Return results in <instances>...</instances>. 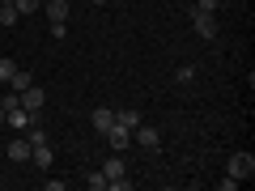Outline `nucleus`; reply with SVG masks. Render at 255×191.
<instances>
[{
	"label": "nucleus",
	"instance_id": "f257e3e1",
	"mask_svg": "<svg viewBox=\"0 0 255 191\" xmlns=\"http://www.w3.org/2000/svg\"><path fill=\"white\" fill-rule=\"evenodd\" d=\"M26 136H30V162H34L38 170H51V162H55V149L47 145V136L38 132V127H30Z\"/></svg>",
	"mask_w": 255,
	"mask_h": 191
},
{
	"label": "nucleus",
	"instance_id": "f03ea898",
	"mask_svg": "<svg viewBox=\"0 0 255 191\" xmlns=\"http://www.w3.org/2000/svg\"><path fill=\"white\" fill-rule=\"evenodd\" d=\"M226 174L238 183V187H243V183L255 174V157H251V153H230V162H226Z\"/></svg>",
	"mask_w": 255,
	"mask_h": 191
},
{
	"label": "nucleus",
	"instance_id": "7ed1b4c3",
	"mask_svg": "<svg viewBox=\"0 0 255 191\" xmlns=\"http://www.w3.org/2000/svg\"><path fill=\"white\" fill-rule=\"evenodd\" d=\"M132 145H140L145 153H157V149H162V127L136 123V127H132Z\"/></svg>",
	"mask_w": 255,
	"mask_h": 191
},
{
	"label": "nucleus",
	"instance_id": "20e7f679",
	"mask_svg": "<svg viewBox=\"0 0 255 191\" xmlns=\"http://www.w3.org/2000/svg\"><path fill=\"white\" fill-rule=\"evenodd\" d=\"M191 26H196V34H200L204 43H213V38H217V13H204V9L191 4Z\"/></svg>",
	"mask_w": 255,
	"mask_h": 191
},
{
	"label": "nucleus",
	"instance_id": "39448f33",
	"mask_svg": "<svg viewBox=\"0 0 255 191\" xmlns=\"http://www.w3.org/2000/svg\"><path fill=\"white\" fill-rule=\"evenodd\" d=\"M4 123H9V127H17V132H30V127L38 123V115H30L26 106H13V110H4Z\"/></svg>",
	"mask_w": 255,
	"mask_h": 191
},
{
	"label": "nucleus",
	"instance_id": "423d86ee",
	"mask_svg": "<svg viewBox=\"0 0 255 191\" xmlns=\"http://www.w3.org/2000/svg\"><path fill=\"white\" fill-rule=\"evenodd\" d=\"M17 98H21V106H26L30 115H38V110H43V102H47V94H43V85H26Z\"/></svg>",
	"mask_w": 255,
	"mask_h": 191
},
{
	"label": "nucleus",
	"instance_id": "0eeeda50",
	"mask_svg": "<svg viewBox=\"0 0 255 191\" xmlns=\"http://www.w3.org/2000/svg\"><path fill=\"white\" fill-rule=\"evenodd\" d=\"M43 13H47V21H51V26H60V21H68L73 4H68V0H47V4H43Z\"/></svg>",
	"mask_w": 255,
	"mask_h": 191
},
{
	"label": "nucleus",
	"instance_id": "6e6552de",
	"mask_svg": "<svg viewBox=\"0 0 255 191\" xmlns=\"http://www.w3.org/2000/svg\"><path fill=\"white\" fill-rule=\"evenodd\" d=\"M90 123H94V132H102V136H107L111 127H115V110H111V106H94Z\"/></svg>",
	"mask_w": 255,
	"mask_h": 191
},
{
	"label": "nucleus",
	"instance_id": "1a4fd4ad",
	"mask_svg": "<svg viewBox=\"0 0 255 191\" xmlns=\"http://www.w3.org/2000/svg\"><path fill=\"white\" fill-rule=\"evenodd\" d=\"M9 162H30V136L26 132L17 140H9Z\"/></svg>",
	"mask_w": 255,
	"mask_h": 191
},
{
	"label": "nucleus",
	"instance_id": "9d476101",
	"mask_svg": "<svg viewBox=\"0 0 255 191\" xmlns=\"http://www.w3.org/2000/svg\"><path fill=\"white\" fill-rule=\"evenodd\" d=\"M107 140H111V149H115V153H124V149L128 145H132V132H128V127H111V132H107Z\"/></svg>",
	"mask_w": 255,
	"mask_h": 191
},
{
	"label": "nucleus",
	"instance_id": "9b49d317",
	"mask_svg": "<svg viewBox=\"0 0 255 191\" xmlns=\"http://www.w3.org/2000/svg\"><path fill=\"white\" fill-rule=\"evenodd\" d=\"M102 174H107V183H111V179H124V174H128L124 157H119V153H115V157H107V166H102Z\"/></svg>",
	"mask_w": 255,
	"mask_h": 191
},
{
	"label": "nucleus",
	"instance_id": "f8f14e48",
	"mask_svg": "<svg viewBox=\"0 0 255 191\" xmlns=\"http://www.w3.org/2000/svg\"><path fill=\"white\" fill-rule=\"evenodd\" d=\"M115 123H119V127H128V132H132V127L140 123V110H132V106H124V110H115Z\"/></svg>",
	"mask_w": 255,
	"mask_h": 191
},
{
	"label": "nucleus",
	"instance_id": "ddd939ff",
	"mask_svg": "<svg viewBox=\"0 0 255 191\" xmlns=\"http://www.w3.org/2000/svg\"><path fill=\"white\" fill-rule=\"evenodd\" d=\"M81 179H85V187H90V191H107V174H102V170H85Z\"/></svg>",
	"mask_w": 255,
	"mask_h": 191
},
{
	"label": "nucleus",
	"instance_id": "4468645a",
	"mask_svg": "<svg viewBox=\"0 0 255 191\" xmlns=\"http://www.w3.org/2000/svg\"><path fill=\"white\" fill-rule=\"evenodd\" d=\"M26 85H34V77H30L26 68H17V73L9 77V90H17V94H21V90H26Z\"/></svg>",
	"mask_w": 255,
	"mask_h": 191
},
{
	"label": "nucleus",
	"instance_id": "2eb2a0df",
	"mask_svg": "<svg viewBox=\"0 0 255 191\" xmlns=\"http://www.w3.org/2000/svg\"><path fill=\"white\" fill-rule=\"evenodd\" d=\"M17 4V13L26 17V13H43V0H13Z\"/></svg>",
	"mask_w": 255,
	"mask_h": 191
},
{
	"label": "nucleus",
	"instance_id": "dca6fc26",
	"mask_svg": "<svg viewBox=\"0 0 255 191\" xmlns=\"http://www.w3.org/2000/svg\"><path fill=\"white\" fill-rule=\"evenodd\" d=\"M13 73H17V64H13L9 55H0V81L9 85V77H13Z\"/></svg>",
	"mask_w": 255,
	"mask_h": 191
},
{
	"label": "nucleus",
	"instance_id": "f3484780",
	"mask_svg": "<svg viewBox=\"0 0 255 191\" xmlns=\"http://www.w3.org/2000/svg\"><path fill=\"white\" fill-rule=\"evenodd\" d=\"M174 81H179V85H187V81H196V68H191V64H183L179 73H174Z\"/></svg>",
	"mask_w": 255,
	"mask_h": 191
},
{
	"label": "nucleus",
	"instance_id": "a211bd4d",
	"mask_svg": "<svg viewBox=\"0 0 255 191\" xmlns=\"http://www.w3.org/2000/svg\"><path fill=\"white\" fill-rule=\"evenodd\" d=\"M107 187H115V191H128V187H132V179H128V174H124V179H111Z\"/></svg>",
	"mask_w": 255,
	"mask_h": 191
},
{
	"label": "nucleus",
	"instance_id": "6ab92c4d",
	"mask_svg": "<svg viewBox=\"0 0 255 191\" xmlns=\"http://www.w3.org/2000/svg\"><path fill=\"white\" fill-rule=\"evenodd\" d=\"M196 9H204V13H217V0H191Z\"/></svg>",
	"mask_w": 255,
	"mask_h": 191
},
{
	"label": "nucleus",
	"instance_id": "aec40b11",
	"mask_svg": "<svg viewBox=\"0 0 255 191\" xmlns=\"http://www.w3.org/2000/svg\"><path fill=\"white\" fill-rule=\"evenodd\" d=\"M90 4H98V9H102V4H111V0H90Z\"/></svg>",
	"mask_w": 255,
	"mask_h": 191
},
{
	"label": "nucleus",
	"instance_id": "412c9836",
	"mask_svg": "<svg viewBox=\"0 0 255 191\" xmlns=\"http://www.w3.org/2000/svg\"><path fill=\"white\" fill-rule=\"evenodd\" d=\"M111 4H128V0H111Z\"/></svg>",
	"mask_w": 255,
	"mask_h": 191
},
{
	"label": "nucleus",
	"instance_id": "4be33fe9",
	"mask_svg": "<svg viewBox=\"0 0 255 191\" xmlns=\"http://www.w3.org/2000/svg\"><path fill=\"white\" fill-rule=\"evenodd\" d=\"M0 123H4V106H0Z\"/></svg>",
	"mask_w": 255,
	"mask_h": 191
}]
</instances>
